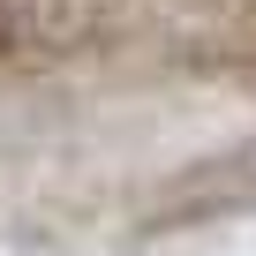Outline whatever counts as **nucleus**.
<instances>
[{
    "label": "nucleus",
    "mask_w": 256,
    "mask_h": 256,
    "mask_svg": "<svg viewBox=\"0 0 256 256\" xmlns=\"http://www.w3.org/2000/svg\"><path fill=\"white\" fill-rule=\"evenodd\" d=\"M234 68H241V76H248V83H256V46H248V53H241V60H234Z\"/></svg>",
    "instance_id": "nucleus-3"
},
{
    "label": "nucleus",
    "mask_w": 256,
    "mask_h": 256,
    "mask_svg": "<svg viewBox=\"0 0 256 256\" xmlns=\"http://www.w3.org/2000/svg\"><path fill=\"white\" fill-rule=\"evenodd\" d=\"M256 211V136H234L188 166H174L144 211H136V241H166V234H196L218 218H248Z\"/></svg>",
    "instance_id": "nucleus-1"
},
{
    "label": "nucleus",
    "mask_w": 256,
    "mask_h": 256,
    "mask_svg": "<svg viewBox=\"0 0 256 256\" xmlns=\"http://www.w3.org/2000/svg\"><path fill=\"white\" fill-rule=\"evenodd\" d=\"M8 38H16V16H8V0H0V53H8Z\"/></svg>",
    "instance_id": "nucleus-2"
}]
</instances>
